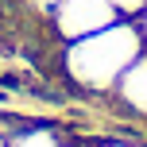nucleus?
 <instances>
[{
	"mask_svg": "<svg viewBox=\"0 0 147 147\" xmlns=\"http://www.w3.org/2000/svg\"><path fill=\"white\" fill-rule=\"evenodd\" d=\"M54 20H58V31L66 39H81V35H93V31L116 23L120 12L112 8V0H58Z\"/></svg>",
	"mask_w": 147,
	"mask_h": 147,
	"instance_id": "2",
	"label": "nucleus"
},
{
	"mask_svg": "<svg viewBox=\"0 0 147 147\" xmlns=\"http://www.w3.org/2000/svg\"><path fill=\"white\" fill-rule=\"evenodd\" d=\"M20 147H54L51 140H43V136H39V140H20Z\"/></svg>",
	"mask_w": 147,
	"mask_h": 147,
	"instance_id": "6",
	"label": "nucleus"
},
{
	"mask_svg": "<svg viewBox=\"0 0 147 147\" xmlns=\"http://www.w3.org/2000/svg\"><path fill=\"white\" fill-rule=\"evenodd\" d=\"M112 8H116L120 16H128V20H132V16H140L143 8H147V0H112Z\"/></svg>",
	"mask_w": 147,
	"mask_h": 147,
	"instance_id": "4",
	"label": "nucleus"
},
{
	"mask_svg": "<svg viewBox=\"0 0 147 147\" xmlns=\"http://www.w3.org/2000/svg\"><path fill=\"white\" fill-rule=\"evenodd\" d=\"M136 27H140V35H143V43H147V8L136 16Z\"/></svg>",
	"mask_w": 147,
	"mask_h": 147,
	"instance_id": "5",
	"label": "nucleus"
},
{
	"mask_svg": "<svg viewBox=\"0 0 147 147\" xmlns=\"http://www.w3.org/2000/svg\"><path fill=\"white\" fill-rule=\"evenodd\" d=\"M143 51V35L136 23H109V27L93 31V35H81L78 43L70 47L66 62H70V74L78 81H85V85H112V81H120V74L132 66L136 58H140Z\"/></svg>",
	"mask_w": 147,
	"mask_h": 147,
	"instance_id": "1",
	"label": "nucleus"
},
{
	"mask_svg": "<svg viewBox=\"0 0 147 147\" xmlns=\"http://www.w3.org/2000/svg\"><path fill=\"white\" fill-rule=\"evenodd\" d=\"M120 89H124L128 105H136V109L147 112V58H136L132 66L120 74Z\"/></svg>",
	"mask_w": 147,
	"mask_h": 147,
	"instance_id": "3",
	"label": "nucleus"
}]
</instances>
